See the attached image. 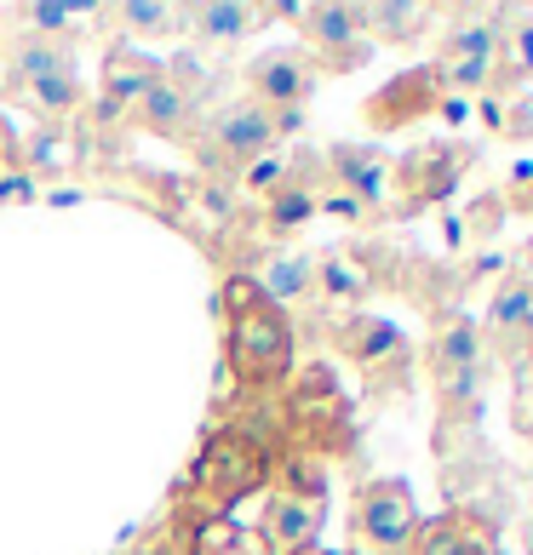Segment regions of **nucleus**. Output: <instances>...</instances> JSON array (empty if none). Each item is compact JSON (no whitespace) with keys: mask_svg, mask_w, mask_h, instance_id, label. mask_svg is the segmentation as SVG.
I'll return each instance as SVG.
<instances>
[{"mask_svg":"<svg viewBox=\"0 0 533 555\" xmlns=\"http://www.w3.org/2000/svg\"><path fill=\"white\" fill-rule=\"evenodd\" d=\"M528 504H533V487H528Z\"/></svg>","mask_w":533,"mask_h":555,"instance_id":"4c0bfd02","label":"nucleus"},{"mask_svg":"<svg viewBox=\"0 0 533 555\" xmlns=\"http://www.w3.org/2000/svg\"><path fill=\"white\" fill-rule=\"evenodd\" d=\"M430 24L424 7H402V0H384V7H361V29H373L379 40H391V47H402V40H419Z\"/></svg>","mask_w":533,"mask_h":555,"instance_id":"5701e85b","label":"nucleus"},{"mask_svg":"<svg viewBox=\"0 0 533 555\" xmlns=\"http://www.w3.org/2000/svg\"><path fill=\"white\" fill-rule=\"evenodd\" d=\"M40 183L29 172H0V207H12V201H35Z\"/></svg>","mask_w":533,"mask_h":555,"instance_id":"7c9ffc66","label":"nucleus"},{"mask_svg":"<svg viewBox=\"0 0 533 555\" xmlns=\"http://www.w3.org/2000/svg\"><path fill=\"white\" fill-rule=\"evenodd\" d=\"M499 52H505V17L499 12H459L454 29L442 35V64H459V57L494 64Z\"/></svg>","mask_w":533,"mask_h":555,"instance_id":"a211bd4d","label":"nucleus"},{"mask_svg":"<svg viewBox=\"0 0 533 555\" xmlns=\"http://www.w3.org/2000/svg\"><path fill=\"white\" fill-rule=\"evenodd\" d=\"M351 527H356V544L361 550H373V555H407V544H414V532H419L414 487L396 481V476L356 487Z\"/></svg>","mask_w":533,"mask_h":555,"instance_id":"7ed1b4c3","label":"nucleus"},{"mask_svg":"<svg viewBox=\"0 0 533 555\" xmlns=\"http://www.w3.org/2000/svg\"><path fill=\"white\" fill-rule=\"evenodd\" d=\"M178 12L190 24V35H201V40H241L270 17L264 7H248V0H201V7H178Z\"/></svg>","mask_w":533,"mask_h":555,"instance_id":"aec40b11","label":"nucleus"},{"mask_svg":"<svg viewBox=\"0 0 533 555\" xmlns=\"http://www.w3.org/2000/svg\"><path fill=\"white\" fill-rule=\"evenodd\" d=\"M528 310H533V281L522 270H510L499 286H494V298H487V344L499 349L505 361H522V333H528Z\"/></svg>","mask_w":533,"mask_h":555,"instance_id":"9b49d317","label":"nucleus"},{"mask_svg":"<svg viewBox=\"0 0 533 555\" xmlns=\"http://www.w3.org/2000/svg\"><path fill=\"white\" fill-rule=\"evenodd\" d=\"M115 24H127L132 35H178L183 12L167 0H127V7H115Z\"/></svg>","mask_w":533,"mask_h":555,"instance_id":"b1692460","label":"nucleus"},{"mask_svg":"<svg viewBox=\"0 0 533 555\" xmlns=\"http://www.w3.org/2000/svg\"><path fill=\"white\" fill-rule=\"evenodd\" d=\"M316 286L327 304H361L373 293V275H367V263L356 253H321L316 258Z\"/></svg>","mask_w":533,"mask_h":555,"instance_id":"412c9836","label":"nucleus"},{"mask_svg":"<svg viewBox=\"0 0 533 555\" xmlns=\"http://www.w3.org/2000/svg\"><path fill=\"white\" fill-rule=\"evenodd\" d=\"M276 150V120L270 109H258L253 98H236V104H224L213 120H207V155L213 160H230V167L248 172L258 155Z\"/></svg>","mask_w":533,"mask_h":555,"instance_id":"423d86ee","label":"nucleus"},{"mask_svg":"<svg viewBox=\"0 0 533 555\" xmlns=\"http://www.w3.org/2000/svg\"><path fill=\"white\" fill-rule=\"evenodd\" d=\"M316 80L321 69L310 64V52H299V47H270V52H258L253 64H248V98L258 109H304V98L316 92Z\"/></svg>","mask_w":533,"mask_h":555,"instance_id":"20e7f679","label":"nucleus"},{"mask_svg":"<svg viewBox=\"0 0 533 555\" xmlns=\"http://www.w3.org/2000/svg\"><path fill=\"white\" fill-rule=\"evenodd\" d=\"M299 24H304V40H310V47H316L333 69H356L361 57H367L361 7H339V0H327V7H304Z\"/></svg>","mask_w":533,"mask_h":555,"instance_id":"1a4fd4ad","label":"nucleus"},{"mask_svg":"<svg viewBox=\"0 0 533 555\" xmlns=\"http://www.w3.org/2000/svg\"><path fill=\"white\" fill-rule=\"evenodd\" d=\"M321 516H327V499H304V492L276 487L258 509V544L270 555H304V550H316Z\"/></svg>","mask_w":533,"mask_h":555,"instance_id":"0eeeda50","label":"nucleus"},{"mask_svg":"<svg viewBox=\"0 0 533 555\" xmlns=\"http://www.w3.org/2000/svg\"><path fill=\"white\" fill-rule=\"evenodd\" d=\"M304 555H327V550H304Z\"/></svg>","mask_w":533,"mask_h":555,"instance_id":"e433bc0d","label":"nucleus"},{"mask_svg":"<svg viewBox=\"0 0 533 555\" xmlns=\"http://www.w3.org/2000/svg\"><path fill=\"white\" fill-rule=\"evenodd\" d=\"M161 75V64L150 52H138V47H115L104 57V98H98V115L104 120H120V115H132L138 109V98L150 92V80Z\"/></svg>","mask_w":533,"mask_h":555,"instance_id":"f8f14e48","label":"nucleus"},{"mask_svg":"<svg viewBox=\"0 0 533 555\" xmlns=\"http://www.w3.org/2000/svg\"><path fill=\"white\" fill-rule=\"evenodd\" d=\"M436 115L447 120V127H459V120L470 115V98H454V92H447V98H442V109H436Z\"/></svg>","mask_w":533,"mask_h":555,"instance_id":"2f4dec72","label":"nucleus"},{"mask_svg":"<svg viewBox=\"0 0 533 555\" xmlns=\"http://www.w3.org/2000/svg\"><path fill=\"white\" fill-rule=\"evenodd\" d=\"M442 98H447L442 75H436V69H414V75H396L384 92L367 98V120L391 132V127H407V120H419V115H430V109H442Z\"/></svg>","mask_w":533,"mask_h":555,"instance_id":"9d476101","label":"nucleus"},{"mask_svg":"<svg viewBox=\"0 0 533 555\" xmlns=\"http://www.w3.org/2000/svg\"><path fill=\"white\" fill-rule=\"evenodd\" d=\"M80 12H92V7H75V0H35V7H24V17L35 24L29 35H64V24Z\"/></svg>","mask_w":533,"mask_h":555,"instance_id":"cd10ccee","label":"nucleus"},{"mask_svg":"<svg viewBox=\"0 0 533 555\" xmlns=\"http://www.w3.org/2000/svg\"><path fill=\"white\" fill-rule=\"evenodd\" d=\"M407 555H494V539H487V527L477 516L454 509V516L419 527L414 544H407Z\"/></svg>","mask_w":533,"mask_h":555,"instance_id":"f3484780","label":"nucleus"},{"mask_svg":"<svg viewBox=\"0 0 533 555\" xmlns=\"http://www.w3.org/2000/svg\"><path fill=\"white\" fill-rule=\"evenodd\" d=\"M522 356H533V310H528V333H522Z\"/></svg>","mask_w":533,"mask_h":555,"instance_id":"c9c22d12","label":"nucleus"},{"mask_svg":"<svg viewBox=\"0 0 533 555\" xmlns=\"http://www.w3.org/2000/svg\"><path fill=\"white\" fill-rule=\"evenodd\" d=\"M253 286L264 293V304H276V310L287 315V304L316 293V258L310 253H270L253 270Z\"/></svg>","mask_w":533,"mask_h":555,"instance_id":"dca6fc26","label":"nucleus"},{"mask_svg":"<svg viewBox=\"0 0 533 555\" xmlns=\"http://www.w3.org/2000/svg\"><path fill=\"white\" fill-rule=\"evenodd\" d=\"M281 183H293V172H287L281 155H258L253 167H248V190H258V195H276Z\"/></svg>","mask_w":533,"mask_h":555,"instance_id":"c85d7f7f","label":"nucleus"},{"mask_svg":"<svg viewBox=\"0 0 533 555\" xmlns=\"http://www.w3.org/2000/svg\"><path fill=\"white\" fill-rule=\"evenodd\" d=\"M339 349L361 366V373H373V378L384 373V366H396V373L407 366V338L396 333L391 321H379V315H351V321H344L339 326Z\"/></svg>","mask_w":533,"mask_h":555,"instance_id":"ddd939ff","label":"nucleus"},{"mask_svg":"<svg viewBox=\"0 0 533 555\" xmlns=\"http://www.w3.org/2000/svg\"><path fill=\"white\" fill-rule=\"evenodd\" d=\"M316 218V190H304V183H281L270 195V235H293L299 223Z\"/></svg>","mask_w":533,"mask_h":555,"instance_id":"393cba45","label":"nucleus"},{"mask_svg":"<svg viewBox=\"0 0 533 555\" xmlns=\"http://www.w3.org/2000/svg\"><path fill=\"white\" fill-rule=\"evenodd\" d=\"M264 481H270V447H264V436H253L248 424L218 429V436L201 441L190 481L173 492L178 532H190L201 521H230V509L248 504Z\"/></svg>","mask_w":533,"mask_h":555,"instance_id":"f257e3e1","label":"nucleus"},{"mask_svg":"<svg viewBox=\"0 0 533 555\" xmlns=\"http://www.w3.org/2000/svg\"><path fill=\"white\" fill-rule=\"evenodd\" d=\"M7 75H12V87L24 92L47 75H75V52H69L64 35H24L7 57Z\"/></svg>","mask_w":533,"mask_h":555,"instance_id":"6ab92c4d","label":"nucleus"},{"mask_svg":"<svg viewBox=\"0 0 533 555\" xmlns=\"http://www.w3.org/2000/svg\"><path fill=\"white\" fill-rule=\"evenodd\" d=\"M470 167V150L465 143H424L407 160H396V183L407 195V207H424V201H447L454 183L465 178Z\"/></svg>","mask_w":533,"mask_h":555,"instance_id":"6e6552de","label":"nucleus"},{"mask_svg":"<svg viewBox=\"0 0 533 555\" xmlns=\"http://www.w3.org/2000/svg\"><path fill=\"white\" fill-rule=\"evenodd\" d=\"M24 98L40 115H69L80 104V87H75V75H47V80H35V87H24Z\"/></svg>","mask_w":533,"mask_h":555,"instance_id":"bb28decb","label":"nucleus"},{"mask_svg":"<svg viewBox=\"0 0 533 555\" xmlns=\"http://www.w3.org/2000/svg\"><path fill=\"white\" fill-rule=\"evenodd\" d=\"M138 555H190V550H183V539H155L150 550H138Z\"/></svg>","mask_w":533,"mask_h":555,"instance_id":"72a5a7b5","label":"nucleus"},{"mask_svg":"<svg viewBox=\"0 0 533 555\" xmlns=\"http://www.w3.org/2000/svg\"><path fill=\"white\" fill-rule=\"evenodd\" d=\"M505 35H517V52H522L517 64H522V69H533V24H522V29H505Z\"/></svg>","mask_w":533,"mask_h":555,"instance_id":"473e14b6","label":"nucleus"},{"mask_svg":"<svg viewBox=\"0 0 533 555\" xmlns=\"http://www.w3.org/2000/svg\"><path fill=\"white\" fill-rule=\"evenodd\" d=\"M24 160H29V178H40V172H69L75 167V143L64 138V132H35L29 138V150H24Z\"/></svg>","mask_w":533,"mask_h":555,"instance_id":"a878e982","label":"nucleus"},{"mask_svg":"<svg viewBox=\"0 0 533 555\" xmlns=\"http://www.w3.org/2000/svg\"><path fill=\"white\" fill-rule=\"evenodd\" d=\"M327 160H333V167H327V172H333V190L361 201L367 212L384 201V190H391V160H384L379 150H361V143H333V155H327Z\"/></svg>","mask_w":533,"mask_h":555,"instance_id":"4468645a","label":"nucleus"},{"mask_svg":"<svg viewBox=\"0 0 533 555\" xmlns=\"http://www.w3.org/2000/svg\"><path fill=\"white\" fill-rule=\"evenodd\" d=\"M517 270H522V275H528V281H533V241H528V246H522V263H517Z\"/></svg>","mask_w":533,"mask_h":555,"instance_id":"f704fd0d","label":"nucleus"},{"mask_svg":"<svg viewBox=\"0 0 533 555\" xmlns=\"http://www.w3.org/2000/svg\"><path fill=\"white\" fill-rule=\"evenodd\" d=\"M477 366H482V333L465 315L442 321L436 344H430V373H436L447 413H454V401L465 406V413H477Z\"/></svg>","mask_w":533,"mask_h":555,"instance_id":"39448f33","label":"nucleus"},{"mask_svg":"<svg viewBox=\"0 0 533 555\" xmlns=\"http://www.w3.org/2000/svg\"><path fill=\"white\" fill-rule=\"evenodd\" d=\"M132 120H138L143 132H155V138H183V132H190V120H195V98L183 92L178 80H167V69H161L150 80V92L138 98Z\"/></svg>","mask_w":533,"mask_h":555,"instance_id":"2eb2a0df","label":"nucleus"},{"mask_svg":"<svg viewBox=\"0 0 533 555\" xmlns=\"http://www.w3.org/2000/svg\"><path fill=\"white\" fill-rule=\"evenodd\" d=\"M173 539H183V550L190 555H270L258 544V532L236 527V521H201L190 532H173Z\"/></svg>","mask_w":533,"mask_h":555,"instance_id":"4be33fe9","label":"nucleus"},{"mask_svg":"<svg viewBox=\"0 0 533 555\" xmlns=\"http://www.w3.org/2000/svg\"><path fill=\"white\" fill-rule=\"evenodd\" d=\"M224 310V366L241 389H276L293 373V326L276 304H264L253 275H230L218 293Z\"/></svg>","mask_w":533,"mask_h":555,"instance_id":"f03ea898","label":"nucleus"},{"mask_svg":"<svg viewBox=\"0 0 533 555\" xmlns=\"http://www.w3.org/2000/svg\"><path fill=\"white\" fill-rule=\"evenodd\" d=\"M0 155H7V143H0Z\"/></svg>","mask_w":533,"mask_h":555,"instance_id":"58836bf2","label":"nucleus"},{"mask_svg":"<svg viewBox=\"0 0 533 555\" xmlns=\"http://www.w3.org/2000/svg\"><path fill=\"white\" fill-rule=\"evenodd\" d=\"M316 212L339 218V223H361V218H367V207H361V201H351L344 190H327V195H316Z\"/></svg>","mask_w":533,"mask_h":555,"instance_id":"c756f323","label":"nucleus"}]
</instances>
